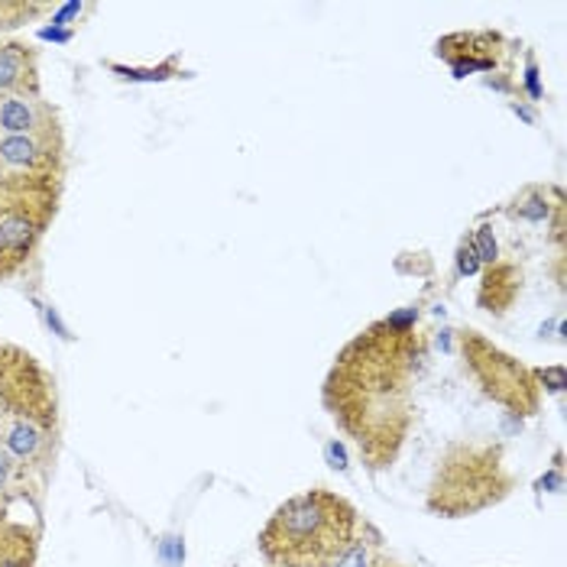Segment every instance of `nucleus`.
<instances>
[{
  "label": "nucleus",
  "mask_w": 567,
  "mask_h": 567,
  "mask_svg": "<svg viewBox=\"0 0 567 567\" xmlns=\"http://www.w3.org/2000/svg\"><path fill=\"white\" fill-rule=\"evenodd\" d=\"M429 357L419 311L402 308L338 350L321 405L370 474L390 471L415 429V380Z\"/></svg>",
  "instance_id": "1"
},
{
  "label": "nucleus",
  "mask_w": 567,
  "mask_h": 567,
  "mask_svg": "<svg viewBox=\"0 0 567 567\" xmlns=\"http://www.w3.org/2000/svg\"><path fill=\"white\" fill-rule=\"evenodd\" d=\"M363 523L360 509L328 486H311L272 509L257 535L269 567H334Z\"/></svg>",
  "instance_id": "2"
},
{
  "label": "nucleus",
  "mask_w": 567,
  "mask_h": 567,
  "mask_svg": "<svg viewBox=\"0 0 567 567\" xmlns=\"http://www.w3.org/2000/svg\"><path fill=\"white\" fill-rule=\"evenodd\" d=\"M519 477L506 464L503 441L454 437L437 454L425 489V513L437 519H471L506 503Z\"/></svg>",
  "instance_id": "3"
},
{
  "label": "nucleus",
  "mask_w": 567,
  "mask_h": 567,
  "mask_svg": "<svg viewBox=\"0 0 567 567\" xmlns=\"http://www.w3.org/2000/svg\"><path fill=\"white\" fill-rule=\"evenodd\" d=\"M62 188L65 175L0 178V282H10L40 257L62 205Z\"/></svg>",
  "instance_id": "4"
},
{
  "label": "nucleus",
  "mask_w": 567,
  "mask_h": 567,
  "mask_svg": "<svg viewBox=\"0 0 567 567\" xmlns=\"http://www.w3.org/2000/svg\"><path fill=\"white\" fill-rule=\"evenodd\" d=\"M457 357L471 380L477 383L489 402H496L513 419H535L542 412V386L535 370L525 367L519 357L496 348L477 328H461L457 334Z\"/></svg>",
  "instance_id": "5"
},
{
  "label": "nucleus",
  "mask_w": 567,
  "mask_h": 567,
  "mask_svg": "<svg viewBox=\"0 0 567 567\" xmlns=\"http://www.w3.org/2000/svg\"><path fill=\"white\" fill-rule=\"evenodd\" d=\"M3 175H65V131L0 136V178Z\"/></svg>",
  "instance_id": "6"
},
{
  "label": "nucleus",
  "mask_w": 567,
  "mask_h": 567,
  "mask_svg": "<svg viewBox=\"0 0 567 567\" xmlns=\"http://www.w3.org/2000/svg\"><path fill=\"white\" fill-rule=\"evenodd\" d=\"M435 55L451 65L454 79H467L474 72H499L509 69L513 43L496 30H471V33H447L435 43Z\"/></svg>",
  "instance_id": "7"
},
{
  "label": "nucleus",
  "mask_w": 567,
  "mask_h": 567,
  "mask_svg": "<svg viewBox=\"0 0 567 567\" xmlns=\"http://www.w3.org/2000/svg\"><path fill=\"white\" fill-rule=\"evenodd\" d=\"M0 94L43 97L40 49L30 43V40L0 37Z\"/></svg>",
  "instance_id": "8"
},
{
  "label": "nucleus",
  "mask_w": 567,
  "mask_h": 567,
  "mask_svg": "<svg viewBox=\"0 0 567 567\" xmlns=\"http://www.w3.org/2000/svg\"><path fill=\"white\" fill-rule=\"evenodd\" d=\"M525 289V269L516 260H496L481 269L477 286V308L499 318L519 302Z\"/></svg>",
  "instance_id": "9"
},
{
  "label": "nucleus",
  "mask_w": 567,
  "mask_h": 567,
  "mask_svg": "<svg viewBox=\"0 0 567 567\" xmlns=\"http://www.w3.org/2000/svg\"><path fill=\"white\" fill-rule=\"evenodd\" d=\"M565 202V192L558 185H525L516 198L503 205V215L509 220H525V224H545L551 218L555 205Z\"/></svg>",
  "instance_id": "10"
},
{
  "label": "nucleus",
  "mask_w": 567,
  "mask_h": 567,
  "mask_svg": "<svg viewBox=\"0 0 567 567\" xmlns=\"http://www.w3.org/2000/svg\"><path fill=\"white\" fill-rule=\"evenodd\" d=\"M383 555V535L373 523H360L357 528V538L348 545V551L334 561V567H373L377 558Z\"/></svg>",
  "instance_id": "11"
},
{
  "label": "nucleus",
  "mask_w": 567,
  "mask_h": 567,
  "mask_svg": "<svg viewBox=\"0 0 567 567\" xmlns=\"http://www.w3.org/2000/svg\"><path fill=\"white\" fill-rule=\"evenodd\" d=\"M52 10H55L52 3H37V0H0V33L20 30Z\"/></svg>",
  "instance_id": "12"
},
{
  "label": "nucleus",
  "mask_w": 567,
  "mask_h": 567,
  "mask_svg": "<svg viewBox=\"0 0 567 567\" xmlns=\"http://www.w3.org/2000/svg\"><path fill=\"white\" fill-rule=\"evenodd\" d=\"M107 69L117 75V79H127V82H166V79H178L182 69H178V59H169L156 69H131V65H117V62H107Z\"/></svg>",
  "instance_id": "13"
},
{
  "label": "nucleus",
  "mask_w": 567,
  "mask_h": 567,
  "mask_svg": "<svg viewBox=\"0 0 567 567\" xmlns=\"http://www.w3.org/2000/svg\"><path fill=\"white\" fill-rule=\"evenodd\" d=\"M467 237H471V244H474V250H477V257H481L483 266L499 260V244H496V237H493V227L481 224V227L471 230Z\"/></svg>",
  "instance_id": "14"
},
{
  "label": "nucleus",
  "mask_w": 567,
  "mask_h": 567,
  "mask_svg": "<svg viewBox=\"0 0 567 567\" xmlns=\"http://www.w3.org/2000/svg\"><path fill=\"white\" fill-rule=\"evenodd\" d=\"M454 266H457V276H477V272L483 269L481 257H477V250H474V244H471V237H467V234H464V237H461V244H457Z\"/></svg>",
  "instance_id": "15"
},
{
  "label": "nucleus",
  "mask_w": 567,
  "mask_h": 567,
  "mask_svg": "<svg viewBox=\"0 0 567 567\" xmlns=\"http://www.w3.org/2000/svg\"><path fill=\"white\" fill-rule=\"evenodd\" d=\"M545 227H548V240L558 247V254H565V202L555 205V212H551V218L545 220Z\"/></svg>",
  "instance_id": "16"
},
{
  "label": "nucleus",
  "mask_w": 567,
  "mask_h": 567,
  "mask_svg": "<svg viewBox=\"0 0 567 567\" xmlns=\"http://www.w3.org/2000/svg\"><path fill=\"white\" fill-rule=\"evenodd\" d=\"M535 380H538V386L542 390H548V393H561L565 390V370L561 367H545V370H535Z\"/></svg>",
  "instance_id": "17"
},
{
  "label": "nucleus",
  "mask_w": 567,
  "mask_h": 567,
  "mask_svg": "<svg viewBox=\"0 0 567 567\" xmlns=\"http://www.w3.org/2000/svg\"><path fill=\"white\" fill-rule=\"evenodd\" d=\"M373 567H405V565H399V561H395V558H390V555H386V551H383V555H380V558H377V565Z\"/></svg>",
  "instance_id": "18"
}]
</instances>
